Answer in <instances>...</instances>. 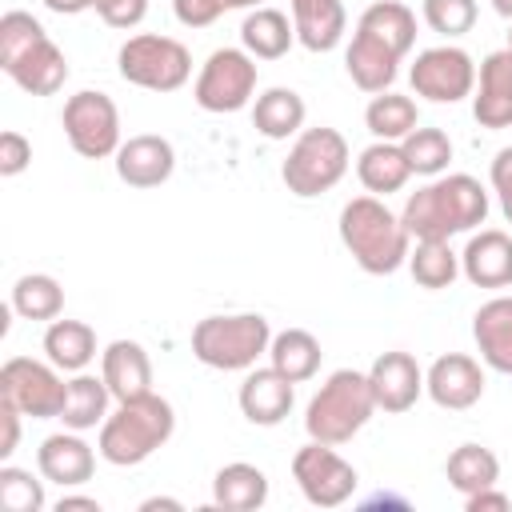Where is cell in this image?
Listing matches in <instances>:
<instances>
[{"mask_svg": "<svg viewBox=\"0 0 512 512\" xmlns=\"http://www.w3.org/2000/svg\"><path fill=\"white\" fill-rule=\"evenodd\" d=\"M236 8H260V0H172V12L184 28H208L212 20Z\"/></svg>", "mask_w": 512, "mask_h": 512, "instance_id": "cell-40", "label": "cell"}, {"mask_svg": "<svg viewBox=\"0 0 512 512\" xmlns=\"http://www.w3.org/2000/svg\"><path fill=\"white\" fill-rule=\"evenodd\" d=\"M268 500V476L256 464L232 460L212 476V508L224 512H256Z\"/></svg>", "mask_w": 512, "mask_h": 512, "instance_id": "cell-25", "label": "cell"}, {"mask_svg": "<svg viewBox=\"0 0 512 512\" xmlns=\"http://www.w3.org/2000/svg\"><path fill=\"white\" fill-rule=\"evenodd\" d=\"M240 412L248 424H260V428H272L280 424L288 412H292V400H296V384L276 372L272 364L268 368H248L244 384H240Z\"/></svg>", "mask_w": 512, "mask_h": 512, "instance_id": "cell-19", "label": "cell"}, {"mask_svg": "<svg viewBox=\"0 0 512 512\" xmlns=\"http://www.w3.org/2000/svg\"><path fill=\"white\" fill-rule=\"evenodd\" d=\"M72 508L100 512V500H92V496H60V500H56V512H72Z\"/></svg>", "mask_w": 512, "mask_h": 512, "instance_id": "cell-47", "label": "cell"}, {"mask_svg": "<svg viewBox=\"0 0 512 512\" xmlns=\"http://www.w3.org/2000/svg\"><path fill=\"white\" fill-rule=\"evenodd\" d=\"M36 468L44 480H52L60 488H80L96 472V452L88 440H80V432L64 428V432L44 436V444L36 448Z\"/></svg>", "mask_w": 512, "mask_h": 512, "instance_id": "cell-18", "label": "cell"}, {"mask_svg": "<svg viewBox=\"0 0 512 512\" xmlns=\"http://www.w3.org/2000/svg\"><path fill=\"white\" fill-rule=\"evenodd\" d=\"M0 508L4 512H40L44 508V484L16 468V464H0Z\"/></svg>", "mask_w": 512, "mask_h": 512, "instance_id": "cell-38", "label": "cell"}, {"mask_svg": "<svg viewBox=\"0 0 512 512\" xmlns=\"http://www.w3.org/2000/svg\"><path fill=\"white\" fill-rule=\"evenodd\" d=\"M68 396V380H60V368L32 356H12L0 368V400L16 404L32 420H60Z\"/></svg>", "mask_w": 512, "mask_h": 512, "instance_id": "cell-11", "label": "cell"}, {"mask_svg": "<svg viewBox=\"0 0 512 512\" xmlns=\"http://www.w3.org/2000/svg\"><path fill=\"white\" fill-rule=\"evenodd\" d=\"M356 32L376 40L380 48H388L392 56L404 60L412 52V44H416V12L408 4H400V0H376V4H368L360 12Z\"/></svg>", "mask_w": 512, "mask_h": 512, "instance_id": "cell-23", "label": "cell"}, {"mask_svg": "<svg viewBox=\"0 0 512 512\" xmlns=\"http://www.w3.org/2000/svg\"><path fill=\"white\" fill-rule=\"evenodd\" d=\"M464 508H468V512H508L512 500H508L504 492H496V488H484V492L464 496Z\"/></svg>", "mask_w": 512, "mask_h": 512, "instance_id": "cell-45", "label": "cell"}, {"mask_svg": "<svg viewBox=\"0 0 512 512\" xmlns=\"http://www.w3.org/2000/svg\"><path fill=\"white\" fill-rule=\"evenodd\" d=\"M116 68L128 84L148 88V92H176L192 76V52L176 36L160 32H136L120 44Z\"/></svg>", "mask_w": 512, "mask_h": 512, "instance_id": "cell-8", "label": "cell"}, {"mask_svg": "<svg viewBox=\"0 0 512 512\" xmlns=\"http://www.w3.org/2000/svg\"><path fill=\"white\" fill-rule=\"evenodd\" d=\"M292 480L312 508H340L344 500H352L360 476L332 444L312 440L292 456Z\"/></svg>", "mask_w": 512, "mask_h": 512, "instance_id": "cell-12", "label": "cell"}, {"mask_svg": "<svg viewBox=\"0 0 512 512\" xmlns=\"http://www.w3.org/2000/svg\"><path fill=\"white\" fill-rule=\"evenodd\" d=\"M492 8H496V16L512 20V0H492Z\"/></svg>", "mask_w": 512, "mask_h": 512, "instance_id": "cell-49", "label": "cell"}, {"mask_svg": "<svg viewBox=\"0 0 512 512\" xmlns=\"http://www.w3.org/2000/svg\"><path fill=\"white\" fill-rule=\"evenodd\" d=\"M108 400H112V392H108L104 376L76 372V376L68 380V396H64V408H60L64 428L88 432V428L104 424V420H108Z\"/></svg>", "mask_w": 512, "mask_h": 512, "instance_id": "cell-32", "label": "cell"}, {"mask_svg": "<svg viewBox=\"0 0 512 512\" xmlns=\"http://www.w3.org/2000/svg\"><path fill=\"white\" fill-rule=\"evenodd\" d=\"M152 508H180V500H168V496H152L140 504V512H152Z\"/></svg>", "mask_w": 512, "mask_h": 512, "instance_id": "cell-48", "label": "cell"}, {"mask_svg": "<svg viewBox=\"0 0 512 512\" xmlns=\"http://www.w3.org/2000/svg\"><path fill=\"white\" fill-rule=\"evenodd\" d=\"M172 432H176L172 404L156 392H144L136 400H116V412H108V420L100 424L96 452L116 468H132L144 464L156 448H164Z\"/></svg>", "mask_w": 512, "mask_h": 512, "instance_id": "cell-4", "label": "cell"}, {"mask_svg": "<svg viewBox=\"0 0 512 512\" xmlns=\"http://www.w3.org/2000/svg\"><path fill=\"white\" fill-rule=\"evenodd\" d=\"M44 8L56 12V16H80V12L92 8V0H44Z\"/></svg>", "mask_w": 512, "mask_h": 512, "instance_id": "cell-46", "label": "cell"}, {"mask_svg": "<svg viewBox=\"0 0 512 512\" xmlns=\"http://www.w3.org/2000/svg\"><path fill=\"white\" fill-rule=\"evenodd\" d=\"M412 92L432 100V104H456L464 96H472L476 88V64L464 48L456 44H436L416 52V64L408 68Z\"/></svg>", "mask_w": 512, "mask_h": 512, "instance_id": "cell-13", "label": "cell"}, {"mask_svg": "<svg viewBox=\"0 0 512 512\" xmlns=\"http://www.w3.org/2000/svg\"><path fill=\"white\" fill-rule=\"evenodd\" d=\"M424 392L432 396L436 408L464 412L484 396V368H480V360H472L464 352L436 356L432 368L424 372Z\"/></svg>", "mask_w": 512, "mask_h": 512, "instance_id": "cell-14", "label": "cell"}, {"mask_svg": "<svg viewBox=\"0 0 512 512\" xmlns=\"http://www.w3.org/2000/svg\"><path fill=\"white\" fill-rule=\"evenodd\" d=\"M92 8L108 28H136L148 16V0H92Z\"/></svg>", "mask_w": 512, "mask_h": 512, "instance_id": "cell-41", "label": "cell"}, {"mask_svg": "<svg viewBox=\"0 0 512 512\" xmlns=\"http://www.w3.org/2000/svg\"><path fill=\"white\" fill-rule=\"evenodd\" d=\"M0 68L28 96H52L68 80L64 52L44 32V24L32 12H20V8H12V12L0 16Z\"/></svg>", "mask_w": 512, "mask_h": 512, "instance_id": "cell-3", "label": "cell"}, {"mask_svg": "<svg viewBox=\"0 0 512 512\" xmlns=\"http://www.w3.org/2000/svg\"><path fill=\"white\" fill-rule=\"evenodd\" d=\"M488 180H492V192H496V200H500L504 220L512 224V148H500V152H496V160H492V168H488Z\"/></svg>", "mask_w": 512, "mask_h": 512, "instance_id": "cell-43", "label": "cell"}, {"mask_svg": "<svg viewBox=\"0 0 512 512\" xmlns=\"http://www.w3.org/2000/svg\"><path fill=\"white\" fill-rule=\"evenodd\" d=\"M340 240L352 252V260L368 276H392L400 264H408L412 236L404 220L384 204V196H352L340 208Z\"/></svg>", "mask_w": 512, "mask_h": 512, "instance_id": "cell-2", "label": "cell"}, {"mask_svg": "<svg viewBox=\"0 0 512 512\" xmlns=\"http://www.w3.org/2000/svg\"><path fill=\"white\" fill-rule=\"evenodd\" d=\"M424 24L440 36H464L476 28V0H424Z\"/></svg>", "mask_w": 512, "mask_h": 512, "instance_id": "cell-39", "label": "cell"}, {"mask_svg": "<svg viewBox=\"0 0 512 512\" xmlns=\"http://www.w3.org/2000/svg\"><path fill=\"white\" fill-rule=\"evenodd\" d=\"M272 328L260 312L204 316L192 328V356L216 372H248L268 352Z\"/></svg>", "mask_w": 512, "mask_h": 512, "instance_id": "cell-6", "label": "cell"}, {"mask_svg": "<svg viewBox=\"0 0 512 512\" xmlns=\"http://www.w3.org/2000/svg\"><path fill=\"white\" fill-rule=\"evenodd\" d=\"M20 408L16 404H8V400H0V424H4V436H0V460H8L12 452H16V444H20Z\"/></svg>", "mask_w": 512, "mask_h": 512, "instance_id": "cell-44", "label": "cell"}, {"mask_svg": "<svg viewBox=\"0 0 512 512\" xmlns=\"http://www.w3.org/2000/svg\"><path fill=\"white\" fill-rule=\"evenodd\" d=\"M32 164V144L20 132H0V176H20Z\"/></svg>", "mask_w": 512, "mask_h": 512, "instance_id": "cell-42", "label": "cell"}, {"mask_svg": "<svg viewBox=\"0 0 512 512\" xmlns=\"http://www.w3.org/2000/svg\"><path fill=\"white\" fill-rule=\"evenodd\" d=\"M356 176L360 184L372 192V196H388V192H400L412 176L408 160H404V148L396 140H376L360 152L356 160Z\"/></svg>", "mask_w": 512, "mask_h": 512, "instance_id": "cell-29", "label": "cell"}, {"mask_svg": "<svg viewBox=\"0 0 512 512\" xmlns=\"http://www.w3.org/2000/svg\"><path fill=\"white\" fill-rule=\"evenodd\" d=\"M292 24L308 52H332L344 40L348 12L340 0H292Z\"/></svg>", "mask_w": 512, "mask_h": 512, "instance_id": "cell-24", "label": "cell"}, {"mask_svg": "<svg viewBox=\"0 0 512 512\" xmlns=\"http://www.w3.org/2000/svg\"><path fill=\"white\" fill-rule=\"evenodd\" d=\"M444 476L448 484L460 492V496H472V492H484V488H496L500 480V460L492 448L484 444H460L452 448L448 464H444Z\"/></svg>", "mask_w": 512, "mask_h": 512, "instance_id": "cell-33", "label": "cell"}, {"mask_svg": "<svg viewBox=\"0 0 512 512\" xmlns=\"http://www.w3.org/2000/svg\"><path fill=\"white\" fill-rule=\"evenodd\" d=\"M172 168H176V148L156 132L128 136L116 148V176L128 188H160L172 176Z\"/></svg>", "mask_w": 512, "mask_h": 512, "instance_id": "cell-17", "label": "cell"}, {"mask_svg": "<svg viewBox=\"0 0 512 512\" xmlns=\"http://www.w3.org/2000/svg\"><path fill=\"white\" fill-rule=\"evenodd\" d=\"M304 116H308V104H304V96L296 88H268L252 104V124L268 140L300 136L304 132Z\"/></svg>", "mask_w": 512, "mask_h": 512, "instance_id": "cell-27", "label": "cell"}, {"mask_svg": "<svg viewBox=\"0 0 512 512\" xmlns=\"http://www.w3.org/2000/svg\"><path fill=\"white\" fill-rule=\"evenodd\" d=\"M460 272L476 288H508L512 284V236L500 228H480L468 236L460 252Z\"/></svg>", "mask_w": 512, "mask_h": 512, "instance_id": "cell-20", "label": "cell"}, {"mask_svg": "<svg viewBox=\"0 0 512 512\" xmlns=\"http://www.w3.org/2000/svg\"><path fill=\"white\" fill-rule=\"evenodd\" d=\"M60 124H64V136H68L72 152L84 156V160L116 156V148L124 144L120 140V112H116L112 96L96 92V88H84V92L68 96L64 112H60Z\"/></svg>", "mask_w": 512, "mask_h": 512, "instance_id": "cell-9", "label": "cell"}, {"mask_svg": "<svg viewBox=\"0 0 512 512\" xmlns=\"http://www.w3.org/2000/svg\"><path fill=\"white\" fill-rule=\"evenodd\" d=\"M368 384L380 412H408L424 392V372L412 352H380L368 368Z\"/></svg>", "mask_w": 512, "mask_h": 512, "instance_id": "cell-16", "label": "cell"}, {"mask_svg": "<svg viewBox=\"0 0 512 512\" xmlns=\"http://www.w3.org/2000/svg\"><path fill=\"white\" fill-rule=\"evenodd\" d=\"M44 356L60 372H84L96 360V332L84 320H48L44 332Z\"/></svg>", "mask_w": 512, "mask_h": 512, "instance_id": "cell-30", "label": "cell"}, {"mask_svg": "<svg viewBox=\"0 0 512 512\" xmlns=\"http://www.w3.org/2000/svg\"><path fill=\"white\" fill-rule=\"evenodd\" d=\"M376 412V396H372V384H368V372H356V368H336L320 388L316 396L308 400V412H304V432L308 440H320V444H348Z\"/></svg>", "mask_w": 512, "mask_h": 512, "instance_id": "cell-5", "label": "cell"}, {"mask_svg": "<svg viewBox=\"0 0 512 512\" xmlns=\"http://www.w3.org/2000/svg\"><path fill=\"white\" fill-rule=\"evenodd\" d=\"M400 220L412 240H452L488 220V192L468 172L432 176L424 188L408 196Z\"/></svg>", "mask_w": 512, "mask_h": 512, "instance_id": "cell-1", "label": "cell"}, {"mask_svg": "<svg viewBox=\"0 0 512 512\" xmlns=\"http://www.w3.org/2000/svg\"><path fill=\"white\" fill-rule=\"evenodd\" d=\"M408 268L420 288L440 292L460 276V256L448 248V240H416V248L408 252Z\"/></svg>", "mask_w": 512, "mask_h": 512, "instance_id": "cell-36", "label": "cell"}, {"mask_svg": "<svg viewBox=\"0 0 512 512\" xmlns=\"http://www.w3.org/2000/svg\"><path fill=\"white\" fill-rule=\"evenodd\" d=\"M472 116L488 132L512 128V48L488 52L480 60L476 88H472Z\"/></svg>", "mask_w": 512, "mask_h": 512, "instance_id": "cell-15", "label": "cell"}, {"mask_svg": "<svg viewBox=\"0 0 512 512\" xmlns=\"http://www.w3.org/2000/svg\"><path fill=\"white\" fill-rule=\"evenodd\" d=\"M240 44L256 60H280L296 44V24L280 8H252L240 24Z\"/></svg>", "mask_w": 512, "mask_h": 512, "instance_id": "cell-26", "label": "cell"}, {"mask_svg": "<svg viewBox=\"0 0 512 512\" xmlns=\"http://www.w3.org/2000/svg\"><path fill=\"white\" fill-rule=\"evenodd\" d=\"M508 48H512V20H508Z\"/></svg>", "mask_w": 512, "mask_h": 512, "instance_id": "cell-50", "label": "cell"}, {"mask_svg": "<svg viewBox=\"0 0 512 512\" xmlns=\"http://www.w3.org/2000/svg\"><path fill=\"white\" fill-rule=\"evenodd\" d=\"M252 96H256V56H248L244 48H216L192 84V100L216 116L248 108Z\"/></svg>", "mask_w": 512, "mask_h": 512, "instance_id": "cell-10", "label": "cell"}, {"mask_svg": "<svg viewBox=\"0 0 512 512\" xmlns=\"http://www.w3.org/2000/svg\"><path fill=\"white\" fill-rule=\"evenodd\" d=\"M400 148H404V160L416 176H440L452 160V140L440 128H412L400 140Z\"/></svg>", "mask_w": 512, "mask_h": 512, "instance_id": "cell-37", "label": "cell"}, {"mask_svg": "<svg viewBox=\"0 0 512 512\" xmlns=\"http://www.w3.org/2000/svg\"><path fill=\"white\" fill-rule=\"evenodd\" d=\"M364 124L376 140H404L412 128H420V112H416V100L412 96H400V92H376L364 108Z\"/></svg>", "mask_w": 512, "mask_h": 512, "instance_id": "cell-34", "label": "cell"}, {"mask_svg": "<svg viewBox=\"0 0 512 512\" xmlns=\"http://www.w3.org/2000/svg\"><path fill=\"white\" fill-rule=\"evenodd\" d=\"M12 312L24 320H56L64 312V288L48 272H28L12 284Z\"/></svg>", "mask_w": 512, "mask_h": 512, "instance_id": "cell-35", "label": "cell"}, {"mask_svg": "<svg viewBox=\"0 0 512 512\" xmlns=\"http://www.w3.org/2000/svg\"><path fill=\"white\" fill-rule=\"evenodd\" d=\"M100 376H104L112 400H136V396L152 392V360H148L144 344H136V340H112L100 352Z\"/></svg>", "mask_w": 512, "mask_h": 512, "instance_id": "cell-21", "label": "cell"}, {"mask_svg": "<svg viewBox=\"0 0 512 512\" xmlns=\"http://www.w3.org/2000/svg\"><path fill=\"white\" fill-rule=\"evenodd\" d=\"M344 68H348V76H352V84L360 88V92H388L392 88V80H396V72H400V56H392L388 48H380L376 40H368V36H360V32H352V44H348V52H344Z\"/></svg>", "mask_w": 512, "mask_h": 512, "instance_id": "cell-28", "label": "cell"}, {"mask_svg": "<svg viewBox=\"0 0 512 512\" xmlns=\"http://www.w3.org/2000/svg\"><path fill=\"white\" fill-rule=\"evenodd\" d=\"M268 360H272V368L284 372L292 384H304V380H312V376L320 372L324 352H320V340H316L308 328H284V332L272 336Z\"/></svg>", "mask_w": 512, "mask_h": 512, "instance_id": "cell-31", "label": "cell"}, {"mask_svg": "<svg viewBox=\"0 0 512 512\" xmlns=\"http://www.w3.org/2000/svg\"><path fill=\"white\" fill-rule=\"evenodd\" d=\"M472 340L492 372L512 376V296H492L472 316Z\"/></svg>", "mask_w": 512, "mask_h": 512, "instance_id": "cell-22", "label": "cell"}, {"mask_svg": "<svg viewBox=\"0 0 512 512\" xmlns=\"http://www.w3.org/2000/svg\"><path fill=\"white\" fill-rule=\"evenodd\" d=\"M348 172V140L336 128H304L292 148L288 160L280 164V180L288 184L292 196L312 200L320 192H332Z\"/></svg>", "mask_w": 512, "mask_h": 512, "instance_id": "cell-7", "label": "cell"}]
</instances>
